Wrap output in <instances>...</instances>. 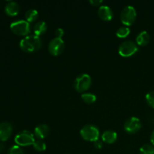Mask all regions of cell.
Returning a JSON list of instances; mask_svg holds the SVG:
<instances>
[{
  "instance_id": "obj_1",
  "label": "cell",
  "mask_w": 154,
  "mask_h": 154,
  "mask_svg": "<svg viewBox=\"0 0 154 154\" xmlns=\"http://www.w3.org/2000/svg\"><path fill=\"white\" fill-rule=\"evenodd\" d=\"M42 47V40L35 35L24 37L20 42V48L26 53H33L38 51Z\"/></svg>"
},
{
  "instance_id": "obj_2",
  "label": "cell",
  "mask_w": 154,
  "mask_h": 154,
  "mask_svg": "<svg viewBox=\"0 0 154 154\" xmlns=\"http://www.w3.org/2000/svg\"><path fill=\"white\" fill-rule=\"evenodd\" d=\"M81 138L84 140L87 141H97L99 138V130L96 126L91 124H88L82 127L80 131Z\"/></svg>"
},
{
  "instance_id": "obj_3",
  "label": "cell",
  "mask_w": 154,
  "mask_h": 154,
  "mask_svg": "<svg viewBox=\"0 0 154 154\" xmlns=\"http://www.w3.org/2000/svg\"><path fill=\"white\" fill-rule=\"evenodd\" d=\"M92 84V79L87 74H81L78 75L74 82V87L78 93H83L90 89Z\"/></svg>"
},
{
  "instance_id": "obj_4",
  "label": "cell",
  "mask_w": 154,
  "mask_h": 154,
  "mask_svg": "<svg viewBox=\"0 0 154 154\" xmlns=\"http://www.w3.org/2000/svg\"><path fill=\"white\" fill-rule=\"evenodd\" d=\"M136 11L133 6L128 5L122 10L120 13V20L125 26H132L136 19Z\"/></svg>"
},
{
  "instance_id": "obj_5",
  "label": "cell",
  "mask_w": 154,
  "mask_h": 154,
  "mask_svg": "<svg viewBox=\"0 0 154 154\" xmlns=\"http://www.w3.org/2000/svg\"><path fill=\"white\" fill-rule=\"evenodd\" d=\"M138 51V47L136 42L132 41H126L120 44L119 46L118 53L123 57H130Z\"/></svg>"
},
{
  "instance_id": "obj_6",
  "label": "cell",
  "mask_w": 154,
  "mask_h": 154,
  "mask_svg": "<svg viewBox=\"0 0 154 154\" xmlns=\"http://www.w3.org/2000/svg\"><path fill=\"white\" fill-rule=\"evenodd\" d=\"M14 141L17 145L20 147V146L26 147V146L32 145L35 140L34 135L31 132L28 130H23L15 136Z\"/></svg>"
},
{
  "instance_id": "obj_7",
  "label": "cell",
  "mask_w": 154,
  "mask_h": 154,
  "mask_svg": "<svg viewBox=\"0 0 154 154\" xmlns=\"http://www.w3.org/2000/svg\"><path fill=\"white\" fill-rule=\"evenodd\" d=\"M11 29L14 34L20 36H27L30 32V24L26 20H17L11 23Z\"/></svg>"
},
{
  "instance_id": "obj_8",
  "label": "cell",
  "mask_w": 154,
  "mask_h": 154,
  "mask_svg": "<svg viewBox=\"0 0 154 154\" xmlns=\"http://www.w3.org/2000/svg\"><path fill=\"white\" fill-rule=\"evenodd\" d=\"M65 43L62 38H54L48 45V51L53 56H59L64 51Z\"/></svg>"
},
{
  "instance_id": "obj_9",
  "label": "cell",
  "mask_w": 154,
  "mask_h": 154,
  "mask_svg": "<svg viewBox=\"0 0 154 154\" xmlns=\"http://www.w3.org/2000/svg\"><path fill=\"white\" fill-rule=\"evenodd\" d=\"M124 130L129 134H135L138 132L141 128V120L135 117H129L124 123Z\"/></svg>"
},
{
  "instance_id": "obj_10",
  "label": "cell",
  "mask_w": 154,
  "mask_h": 154,
  "mask_svg": "<svg viewBox=\"0 0 154 154\" xmlns=\"http://www.w3.org/2000/svg\"><path fill=\"white\" fill-rule=\"evenodd\" d=\"M12 126L8 122H2L0 123V140L7 141L12 133Z\"/></svg>"
},
{
  "instance_id": "obj_11",
  "label": "cell",
  "mask_w": 154,
  "mask_h": 154,
  "mask_svg": "<svg viewBox=\"0 0 154 154\" xmlns=\"http://www.w3.org/2000/svg\"><path fill=\"white\" fill-rule=\"evenodd\" d=\"M98 14L99 17L104 21H110L114 16L112 9L108 5L100 6L98 10Z\"/></svg>"
},
{
  "instance_id": "obj_12",
  "label": "cell",
  "mask_w": 154,
  "mask_h": 154,
  "mask_svg": "<svg viewBox=\"0 0 154 154\" xmlns=\"http://www.w3.org/2000/svg\"><path fill=\"white\" fill-rule=\"evenodd\" d=\"M50 132V128L46 124H40L35 129V135L38 139L42 140L48 137Z\"/></svg>"
},
{
  "instance_id": "obj_13",
  "label": "cell",
  "mask_w": 154,
  "mask_h": 154,
  "mask_svg": "<svg viewBox=\"0 0 154 154\" xmlns=\"http://www.w3.org/2000/svg\"><path fill=\"white\" fill-rule=\"evenodd\" d=\"M6 14L11 17H14L18 14L20 11V5L15 2H9L5 8Z\"/></svg>"
},
{
  "instance_id": "obj_14",
  "label": "cell",
  "mask_w": 154,
  "mask_h": 154,
  "mask_svg": "<svg viewBox=\"0 0 154 154\" xmlns=\"http://www.w3.org/2000/svg\"><path fill=\"white\" fill-rule=\"evenodd\" d=\"M117 139V132L113 130H108L103 132L102 135V141L106 144H114Z\"/></svg>"
},
{
  "instance_id": "obj_15",
  "label": "cell",
  "mask_w": 154,
  "mask_h": 154,
  "mask_svg": "<svg viewBox=\"0 0 154 154\" xmlns=\"http://www.w3.org/2000/svg\"><path fill=\"white\" fill-rule=\"evenodd\" d=\"M150 37L147 32L142 31L137 35L136 44L139 46H145L150 42Z\"/></svg>"
},
{
  "instance_id": "obj_16",
  "label": "cell",
  "mask_w": 154,
  "mask_h": 154,
  "mask_svg": "<svg viewBox=\"0 0 154 154\" xmlns=\"http://www.w3.org/2000/svg\"><path fill=\"white\" fill-rule=\"evenodd\" d=\"M48 29V26H47L46 23L45 21H39V22L36 23L35 25L33 27V32H34L35 35L40 36L45 34Z\"/></svg>"
},
{
  "instance_id": "obj_17",
  "label": "cell",
  "mask_w": 154,
  "mask_h": 154,
  "mask_svg": "<svg viewBox=\"0 0 154 154\" xmlns=\"http://www.w3.org/2000/svg\"><path fill=\"white\" fill-rule=\"evenodd\" d=\"M38 17V13L35 9H29L26 12L25 18L28 23H33Z\"/></svg>"
},
{
  "instance_id": "obj_18",
  "label": "cell",
  "mask_w": 154,
  "mask_h": 154,
  "mask_svg": "<svg viewBox=\"0 0 154 154\" xmlns=\"http://www.w3.org/2000/svg\"><path fill=\"white\" fill-rule=\"evenodd\" d=\"M81 99L85 103L93 104L96 101V96L93 93H84L81 95Z\"/></svg>"
},
{
  "instance_id": "obj_19",
  "label": "cell",
  "mask_w": 154,
  "mask_h": 154,
  "mask_svg": "<svg viewBox=\"0 0 154 154\" xmlns=\"http://www.w3.org/2000/svg\"><path fill=\"white\" fill-rule=\"evenodd\" d=\"M130 34V29L128 26H121L117 29L116 35L120 38H125Z\"/></svg>"
},
{
  "instance_id": "obj_20",
  "label": "cell",
  "mask_w": 154,
  "mask_h": 154,
  "mask_svg": "<svg viewBox=\"0 0 154 154\" xmlns=\"http://www.w3.org/2000/svg\"><path fill=\"white\" fill-rule=\"evenodd\" d=\"M140 154H154V146L146 144L141 147L139 150Z\"/></svg>"
},
{
  "instance_id": "obj_21",
  "label": "cell",
  "mask_w": 154,
  "mask_h": 154,
  "mask_svg": "<svg viewBox=\"0 0 154 154\" xmlns=\"http://www.w3.org/2000/svg\"><path fill=\"white\" fill-rule=\"evenodd\" d=\"M33 147L35 150L38 152H42L45 151L46 150V144L45 143V141H43L42 140H36L34 142V144H32Z\"/></svg>"
},
{
  "instance_id": "obj_22",
  "label": "cell",
  "mask_w": 154,
  "mask_h": 154,
  "mask_svg": "<svg viewBox=\"0 0 154 154\" xmlns=\"http://www.w3.org/2000/svg\"><path fill=\"white\" fill-rule=\"evenodd\" d=\"M8 154H25L23 150H22L20 146L18 145H14L11 147L8 150Z\"/></svg>"
},
{
  "instance_id": "obj_23",
  "label": "cell",
  "mask_w": 154,
  "mask_h": 154,
  "mask_svg": "<svg viewBox=\"0 0 154 154\" xmlns=\"http://www.w3.org/2000/svg\"><path fill=\"white\" fill-rule=\"evenodd\" d=\"M145 99L149 106L154 109V91L147 93L145 96Z\"/></svg>"
},
{
  "instance_id": "obj_24",
  "label": "cell",
  "mask_w": 154,
  "mask_h": 154,
  "mask_svg": "<svg viewBox=\"0 0 154 154\" xmlns=\"http://www.w3.org/2000/svg\"><path fill=\"white\" fill-rule=\"evenodd\" d=\"M93 146H94V147L96 149L100 150V149H102V147H103V143H102V141H101V140L98 139L97 141L93 142Z\"/></svg>"
},
{
  "instance_id": "obj_25",
  "label": "cell",
  "mask_w": 154,
  "mask_h": 154,
  "mask_svg": "<svg viewBox=\"0 0 154 154\" xmlns=\"http://www.w3.org/2000/svg\"><path fill=\"white\" fill-rule=\"evenodd\" d=\"M64 35V31H63V29L58 28L55 31V35L56 38H62L63 35Z\"/></svg>"
},
{
  "instance_id": "obj_26",
  "label": "cell",
  "mask_w": 154,
  "mask_h": 154,
  "mask_svg": "<svg viewBox=\"0 0 154 154\" xmlns=\"http://www.w3.org/2000/svg\"><path fill=\"white\" fill-rule=\"evenodd\" d=\"M90 4H91L93 6H99L102 3V1H99V0H91L89 2Z\"/></svg>"
},
{
  "instance_id": "obj_27",
  "label": "cell",
  "mask_w": 154,
  "mask_h": 154,
  "mask_svg": "<svg viewBox=\"0 0 154 154\" xmlns=\"http://www.w3.org/2000/svg\"><path fill=\"white\" fill-rule=\"evenodd\" d=\"M150 142L153 144V146H154V130L151 133V135H150Z\"/></svg>"
},
{
  "instance_id": "obj_28",
  "label": "cell",
  "mask_w": 154,
  "mask_h": 154,
  "mask_svg": "<svg viewBox=\"0 0 154 154\" xmlns=\"http://www.w3.org/2000/svg\"><path fill=\"white\" fill-rule=\"evenodd\" d=\"M3 149H4V146L2 145V144H0V151H2Z\"/></svg>"
}]
</instances>
